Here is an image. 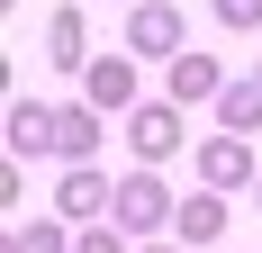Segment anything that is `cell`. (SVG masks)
<instances>
[{
	"instance_id": "obj_17",
	"label": "cell",
	"mask_w": 262,
	"mask_h": 253,
	"mask_svg": "<svg viewBox=\"0 0 262 253\" xmlns=\"http://www.w3.org/2000/svg\"><path fill=\"white\" fill-rule=\"evenodd\" d=\"M253 208H262V181H253Z\"/></svg>"
},
{
	"instance_id": "obj_2",
	"label": "cell",
	"mask_w": 262,
	"mask_h": 253,
	"mask_svg": "<svg viewBox=\"0 0 262 253\" xmlns=\"http://www.w3.org/2000/svg\"><path fill=\"white\" fill-rule=\"evenodd\" d=\"M181 100H136L127 109V154L136 163H145V172H163V163H172V154H181Z\"/></svg>"
},
{
	"instance_id": "obj_4",
	"label": "cell",
	"mask_w": 262,
	"mask_h": 253,
	"mask_svg": "<svg viewBox=\"0 0 262 253\" xmlns=\"http://www.w3.org/2000/svg\"><path fill=\"white\" fill-rule=\"evenodd\" d=\"M127 54H163V64L190 54V18L172 9V0H136L127 9Z\"/></svg>"
},
{
	"instance_id": "obj_9",
	"label": "cell",
	"mask_w": 262,
	"mask_h": 253,
	"mask_svg": "<svg viewBox=\"0 0 262 253\" xmlns=\"http://www.w3.org/2000/svg\"><path fill=\"white\" fill-rule=\"evenodd\" d=\"M46 64L54 73H91V18L81 9H54L46 18Z\"/></svg>"
},
{
	"instance_id": "obj_10",
	"label": "cell",
	"mask_w": 262,
	"mask_h": 253,
	"mask_svg": "<svg viewBox=\"0 0 262 253\" xmlns=\"http://www.w3.org/2000/svg\"><path fill=\"white\" fill-rule=\"evenodd\" d=\"M36 154H54V109L9 100V163H36Z\"/></svg>"
},
{
	"instance_id": "obj_18",
	"label": "cell",
	"mask_w": 262,
	"mask_h": 253,
	"mask_svg": "<svg viewBox=\"0 0 262 253\" xmlns=\"http://www.w3.org/2000/svg\"><path fill=\"white\" fill-rule=\"evenodd\" d=\"M253 81H262V64H253Z\"/></svg>"
},
{
	"instance_id": "obj_8",
	"label": "cell",
	"mask_w": 262,
	"mask_h": 253,
	"mask_svg": "<svg viewBox=\"0 0 262 253\" xmlns=\"http://www.w3.org/2000/svg\"><path fill=\"white\" fill-rule=\"evenodd\" d=\"M199 181H208V190H253V136H208V145H199Z\"/></svg>"
},
{
	"instance_id": "obj_3",
	"label": "cell",
	"mask_w": 262,
	"mask_h": 253,
	"mask_svg": "<svg viewBox=\"0 0 262 253\" xmlns=\"http://www.w3.org/2000/svg\"><path fill=\"white\" fill-rule=\"evenodd\" d=\"M108 199H118V181H108L100 163H63V181H54V217H63V226H100Z\"/></svg>"
},
{
	"instance_id": "obj_6",
	"label": "cell",
	"mask_w": 262,
	"mask_h": 253,
	"mask_svg": "<svg viewBox=\"0 0 262 253\" xmlns=\"http://www.w3.org/2000/svg\"><path fill=\"white\" fill-rule=\"evenodd\" d=\"M81 100L100 109V118H127V109H136V64H127V54H91V73H81Z\"/></svg>"
},
{
	"instance_id": "obj_14",
	"label": "cell",
	"mask_w": 262,
	"mask_h": 253,
	"mask_svg": "<svg viewBox=\"0 0 262 253\" xmlns=\"http://www.w3.org/2000/svg\"><path fill=\"white\" fill-rule=\"evenodd\" d=\"M73 253H136V235L118 226V217H100V226H81V235H73Z\"/></svg>"
},
{
	"instance_id": "obj_12",
	"label": "cell",
	"mask_w": 262,
	"mask_h": 253,
	"mask_svg": "<svg viewBox=\"0 0 262 253\" xmlns=\"http://www.w3.org/2000/svg\"><path fill=\"white\" fill-rule=\"evenodd\" d=\"M217 136H262V81L253 73L217 91Z\"/></svg>"
},
{
	"instance_id": "obj_5",
	"label": "cell",
	"mask_w": 262,
	"mask_h": 253,
	"mask_svg": "<svg viewBox=\"0 0 262 253\" xmlns=\"http://www.w3.org/2000/svg\"><path fill=\"white\" fill-rule=\"evenodd\" d=\"M226 81H235V73H226L217 54H172V64H163V100H181V109L208 100V109H217V91H226Z\"/></svg>"
},
{
	"instance_id": "obj_7",
	"label": "cell",
	"mask_w": 262,
	"mask_h": 253,
	"mask_svg": "<svg viewBox=\"0 0 262 253\" xmlns=\"http://www.w3.org/2000/svg\"><path fill=\"white\" fill-rule=\"evenodd\" d=\"M100 145H108V118H100L91 100L54 109V163H100Z\"/></svg>"
},
{
	"instance_id": "obj_13",
	"label": "cell",
	"mask_w": 262,
	"mask_h": 253,
	"mask_svg": "<svg viewBox=\"0 0 262 253\" xmlns=\"http://www.w3.org/2000/svg\"><path fill=\"white\" fill-rule=\"evenodd\" d=\"M0 253H73V235H63V217H36V226H9Z\"/></svg>"
},
{
	"instance_id": "obj_16",
	"label": "cell",
	"mask_w": 262,
	"mask_h": 253,
	"mask_svg": "<svg viewBox=\"0 0 262 253\" xmlns=\"http://www.w3.org/2000/svg\"><path fill=\"white\" fill-rule=\"evenodd\" d=\"M136 253H190V244H181V235H154V244H136Z\"/></svg>"
},
{
	"instance_id": "obj_11",
	"label": "cell",
	"mask_w": 262,
	"mask_h": 253,
	"mask_svg": "<svg viewBox=\"0 0 262 253\" xmlns=\"http://www.w3.org/2000/svg\"><path fill=\"white\" fill-rule=\"evenodd\" d=\"M172 235H181L190 253H199V244H217V235H226V190H199V199H181Z\"/></svg>"
},
{
	"instance_id": "obj_1",
	"label": "cell",
	"mask_w": 262,
	"mask_h": 253,
	"mask_svg": "<svg viewBox=\"0 0 262 253\" xmlns=\"http://www.w3.org/2000/svg\"><path fill=\"white\" fill-rule=\"evenodd\" d=\"M108 217H118V226L136 235V244H154V235H172V217H181V199L163 190V172H145V163H136V172L118 181V199H108Z\"/></svg>"
},
{
	"instance_id": "obj_19",
	"label": "cell",
	"mask_w": 262,
	"mask_h": 253,
	"mask_svg": "<svg viewBox=\"0 0 262 253\" xmlns=\"http://www.w3.org/2000/svg\"><path fill=\"white\" fill-rule=\"evenodd\" d=\"M127 9H136V0H127Z\"/></svg>"
},
{
	"instance_id": "obj_15",
	"label": "cell",
	"mask_w": 262,
	"mask_h": 253,
	"mask_svg": "<svg viewBox=\"0 0 262 253\" xmlns=\"http://www.w3.org/2000/svg\"><path fill=\"white\" fill-rule=\"evenodd\" d=\"M208 18L226 27V36H253V27H262V0H208Z\"/></svg>"
}]
</instances>
